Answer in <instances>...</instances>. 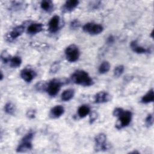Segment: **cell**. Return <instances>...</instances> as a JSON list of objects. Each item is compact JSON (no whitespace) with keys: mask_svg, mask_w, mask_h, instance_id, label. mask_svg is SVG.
I'll return each instance as SVG.
<instances>
[{"mask_svg":"<svg viewBox=\"0 0 154 154\" xmlns=\"http://www.w3.org/2000/svg\"><path fill=\"white\" fill-rule=\"evenodd\" d=\"M91 5H90L91 6V8L92 9H97L99 6L100 5V1H94L91 2Z\"/></svg>","mask_w":154,"mask_h":154,"instance_id":"f546056e","label":"cell"},{"mask_svg":"<svg viewBox=\"0 0 154 154\" xmlns=\"http://www.w3.org/2000/svg\"><path fill=\"white\" fill-rule=\"evenodd\" d=\"M130 46L131 49L137 54H145L149 53V49L147 48H145L143 46H140L138 44V42L136 40H133L130 43Z\"/></svg>","mask_w":154,"mask_h":154,"instance_id":"9a60e30c","label":"cell"},{"mask_svg":"<svg viewBox=\"0 0 154 154\" xmlns=\"http://www.w3.org/2000/svg\"><path fill=\"white\" fill-rule=\"evenodd\" d=\"M21 78L26 82H31L35 78V72L30 69H24L20 72Z\"/></svg>","mask_w":154,"mask_h":154,"instance_id":"30bf717a","label":"cell"},{"mask_svg":"<svg viewBox=\"0 0 154 154\" xmlns=\"http://www.w3.org/2000/svg\"><path fill=\"white\" fill-rule=\"evenodd\" d=\"M132 117V114L130 111L123 109L117 117L118 120L116 125V128L120 129L128 126L131 122Z\"/></svg>","mask_w":154,"mask_h":154,"instance_id":"3957f363","label":"cell"},{"mask_svg":"<svg viewBox=\"0 0 154 154\" xmlns=\"http://www.w3.org/2000/svg\"><path fill=\"white\" fill-rule=\"evenodd\" d=\"M3 78H4V75H3V74H2V71H1V80L2 81V79H3Z\"/></svg>","mask_w":154,"mask_h":154,"instance_id":"1f68e13d","label":"cell"},{"mask_svg":"<svg viewBox=\"0 0 154 154\" xmlns=\"http://www.w3.org/2000/svg\"><path fill=\"white\" fill-rule=\"evenodd\" d=\"M75 94V91L72 88H69L67 90H65L61 95V99L64 102L69 101L71 100Z\"/></svg>","mask_w":154,"mask_h":154,"instance_id":"e0dca14e","label":"cell"},{"mask_svg":"<svg viewBox=\"0 0 154 154\" xmlns=\"http://www.w3.org/2000/svg\"><path fill=\"white\" fill-rule=\"evenodd\" d=\"M43 29V25L41 23H33L29 25L27 28V33L30 35H34L40 32Z\"/></svg>","mask_w":154,"mask_h":154,"instance_id":"4fadbf2b","label":"cell"},{"mask_svg":"<svg viewBox=\"0 0 154 154\" xmlns=\"http://www.w3.org/2000/svg\"><path fill=\"white\" fill-rule=\"evenodd\" d=\"M10 66L12 68H17L19 67L22 64L21 58L19 56H14L11 58L10 60Z\"/></svg>","mask_w":154,"mask_h":154,"instance_id":"ffe728a7","label":"cell"},{"mask_svg":"<svg viewBox=\"0 0 154 154\" xmlns=\"http://www.w3.org/2000/svg\"><path fill=\"white\" fill-rule=\"evenodd\" d=\"M153 99H154L153 90V88H151L141 97V102L144 104H147L150 102H153Z\"/></svg>","mask_w":154,"mask_h":154,"instance_id":"2e32d148","label":"cell"},{"mask_svg":"<svg viewBox=\"0 0 154 154\" xmlns=\"http://www.w3.org/2000/svg\"><path fill=\"white\" fill-rule=\"evenodd\" d=\"M90 112V108L87 105H82L78 109V115L80 118H84L89 114Z\"/></svg>","mask_w":154,"mask_h":154,"instance_id":"ac0fdd59","label":"cell"},{"mask_svg":"<svg viewBox=\"0 0 154 154\" xmlns=\"http://www.w3.org/2000/svg\"><path fill=\"white\" fill-rule=\"evenodd\" d=\"M40 7L42 10L46 12H50L54 8V4L51 1L45 0L42 1L40 3Z\"/></svg>","mask_w":154,"mask_h":154,"instance_id":"d6986e66","label":"cell"},{"mask_svg":"<svg viewBox=\"0 0 154 154\" xmlns=\"http://www.w3.org/2000/svg\"><path fill=\"white\" fill-rule=\"evenodd\" d=\"M60 63L58 62H55L52 65V66L51 67V70H50V72L51 73H56L60 69Z\"/></svg>","mask_w":154,"mask_h":154,"instance_id":"4316f807","label":"cell"},{"mask_svg":"<svg viewBox=\"0 0 154 154\" xmlns=\"http://www.w3.org/2000/svg\"><path fill=\"white\" fill-rule=\"evenodd\" d=\"M124 70L125 67L123 65H119L116 66L114 69V76L117 78L123 74Z\"/></svg>","mask_w":154,"mask_h":154,"instance_id":"603a6c76","label":"cell"},{"mask_svg":"<svg viewBox=\"0 0 154 154\" xmlns=\"http://www.w3.org/2000/svg\"><path fill=\"white\" fill-rule=\"evenodd\" d=\"M26 115L29 119H34L35 116V111L34 109H29L26 112Z\"/></svg>","mask_w":154,"mask_h":154,"instance_id":"83f0119b","label":"cell"},{"mask_svg":"<svg viewBox=\"0 0 154 154\" xmlns=\"http://www.w3.org/2000/svg\"><path fill=\"white\" fill-rule=\"evenodd\" d=\"M82 29L84 32L88 33L89 34L97 35L103 31V27L102 25L99 23L88 22L83 26Z\"/></svg>","mask_w":154,"mask_h":154,"instance_id":"8992f818","label":"cell"},{"mask_svg":"<svg viewBox=\"0 0 154 154\" xmlns=\"http://www.w3.org/2000/svg\"><path fill=\"white\" fill-rule=\"evenodd\" d=\"M79 3V2L78 0L66 1L63 6L62 10L64 13L71 12L78 5Z\"/></svg>","mask_w":154,"mask_h":154,"instance_id":"7c38bea8","label":"cell"},{"mask_svg":"<svg viewBox=\"0 0 154 154\" xmlns=\"http://www.w3.org/2000/svg\"><path fill=\"white\" fill-rule=\"evenodd\" d=\"M65 55L66 60L70 63L78 61L80 56L79 48L75 44L70 45L65 49Z\"/></svg>","mask_w":154,"mask_h":154,"instance_id":"277c9868","label":"cell"},{"mask_svg":"<svg viewBox=\"0 0 154 154\" xmlns=\"http://www.w3.org/2000/svg\"><path fill=\"white\" fill-rule=\"evenodd\" d=\"M107 43L108 44H111L112 43L114 42V37L112 35H109L108 38H107V40H106Z\"/></svg>","mask_w":154,"mask_h":154,"instance_id":"4dcf8cb0","label":"cell"},{"mask_svg":"<svg viewBox=\"0 0 154 154\" xmlns=\"http://www.w3.org/2000/svg\"><path fill=\"white\" fill-rule=\"evenodd\" d=\"M62 85V82L58 79H51L46 85V91L51 96H56Z\"/></svg>","mask_w":154,"mask_h":154,"instance_id":"5b68a950","label":"cell"},{"mask_svg":"<svg viewBox=\"0 0 154 154\" xmlns=\"http://www.w3.org/2000/svg\"><path fill=\"white\" fill-rule=\"evenodd\" d=\"M5 112L9 115H14L16 111L15 105L11 102H7L4 106Z\"/></svg>","mask_w":154,"mask_h":154,"instance_id":"7402d4cb","label":"cell"},{"mask_svg":"<svg viewBox=\"0 0 154 154\" xmlns=\"http://www.w3.org/2000/svg\"><path fill=\"white\" fill-rule=\"evenodd\" d=\"M96 150H106L108 149L106 143V136L105 134H97L94 138Z\"/></svg>","mask_w":154,"mask_h":154,"instance_id":"52a82bcc","label":"cell"},{"mask_svg":"<svg viewBox=\"0 0 154 154\" xmlns=\"http://www.w3.org/2000/svg\"><path fill=\"white\" fill-rule=\"evenodd\" d=\"M34 137V133L32 132L27 133L22 139L21 143L17 146L16 152L18 153L26 152L30 150L32 148V144L31 141Z\"/></svg>","mask_w":154,"mask_h":154,"instance_id":"7a4b0ae2","label":"cell"},{"mask_svg":"<svg viewBox=\"0 0 154 154\" xmlns=\"http://www.w3.org/2000/svg\"><path fill=\"white\" fill-rule=\"evenodd\" d=\"M97 119V114L96 112H93L90 116V123H93Z\"/></svg>","mask_w":154,"mask_h":154,"instance_id":"f1b7e54d","label":"cell"},{"mask_svg":"<svg viewBox=\"0 0 154 154\" xmlns=\"http://www.w3.org/2000/svg\"><path fill=\"white\" fill-rule=\"evenodd\" d=\"M94 103H103L108 102L111 100V95L106 91H99L94 96Z\"/></svg>","mask_w":154,"mask_h":154,"instance_id":"8fae6325","label":"cell"},{"mask_svg":"<svg viewBox=\"0 0 154 154\" xmlns=\"http://www.w3.org/2000/svg\"><path fill=\"white\" fill-rule=\"evenodd\" d=\"M25 26L23 25H18L13 28V29L9 32L7 36V40L9 42H11L16 39L17 37L20 36L25 31Z\"/></svg>","mask_w":154,"mask_h":154,"instance_id":"ba28073f","label":"cell"},{"mask_svg":"<svg viewBox=\"0 0 154 154\" xmlns=\"http://www.w3.org/2000/svg\"><path fill=\"white\" fill-rule=\"evenodd\" d=\"M60 19L58 15L54 16L48 23V30L51 33H55L60 29Z\"/></svg>","mask_w":154,"mask_h":154,"instance_id":"9c48e42d","label":"cell"},{"mask_svg":"<svg viewBox=\"0 0 154 154\" xmlns=\"http://www.w3.org/2000/svg\"><path fill=\"white\" fill-rule=\"evenodd\" d=\"M71 79L75 84L84 87L91 86L94 84L93 79L88 73L82 70H78L74 72L71 76Z\"/></svg>","mask_w":154,"mask_h":154,"instance_id":"6da1fadb","label":"cell"},{"mask_svg":"<svg viewBox=\"0 0 154 154\" xmlns=\"http://www.w3.org/2000/svg\"><path fill=\"white\" fill-rule=\"evenodd\" d=\"M64 112V108L61 105H56L50 111L49 116L52 119H57L61 117Z\"/></svg>","mask_w":154,"mask_h":154,"instance_id":"5bb4252c","label":"cell"},{"mask_svg":"<svg viewBox=\"0 0 154 154\" xmlns=\"http://www.w3.org/2000/svg\"><path fill=\"white\" fill-rule=\"evenodd\" d=\"M110 69V64L107 61H103L99 67V72L100 74H104L107 73Z\"/></svg>","mask_w":154,"mask_h":154,"instance_id":"44dd1931","label":"cell"},{"mask_svg":"<svg viewBox=\"0 0 154 154\" xmlns=\"http://www.w3.org/2000/svg\"><path fill=\"white\" fill-rule=\"evenodd\" d=\"M11 56L8 54V52L6 51H3L1 54V61L4 64H7L10 62V60L11 59Z\"/></svg>","mask_w":154,"mask_h":154,"instance_id":"cb8c5ba5","label":"cell"},{"mask_svg":"<svg viewBox=\"0 0 154 154\" xmlns=\"http://www.w3.org/2000/svg\"><path fill=\"white\" fill-rule=\"evenodd\" d=\"M80 25H81L80 22L78 19H75L70 22V28L72 29H76L79 28Z\"/></svg>","mask_w":154,"mask_h":154,"instance_id":"484cf974","label":"cell"},{"mask_svg":"<svg viewBox=\"0 0 154 154\" xmlns=\"http://www.w3.org/2000/svg\"><path fill=\"white\" fill-rule=\"evenodd\" d=\"M146 126L148 128L151 127L153 125V114L150 113L147 115L145 119Z\"/></svg>","mask_w":154,"mask_h":154,"instance_id":"d4e9b609","label":"cell"}]
</instances>
